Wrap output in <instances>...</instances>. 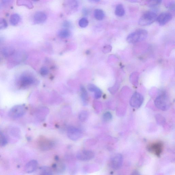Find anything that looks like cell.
Returning <instances> with one entry per match:
<instances>
[{"instance_id":"6da1fadb","label":"cell","mask_w":175,"mask_h":175,"mask_svg":"<svg viewBox=\"0 0 175 175\" xmlns=\"http://www.w3.org/2000/svg\"><path fill=\"white\" fill-rule=\"evenodd\" d=\"M148 35L147 31L144 29H139L128 35L127 41L129 43L134 44L144 41Z\"/></svg>"},{"instance_id":"7a4b0ae2","label":"cell","mask_w":175,"mask_h":175,"mask_svg":"<svg viewBox=\"0 0 175 175\" xmlns=\"http://www.w3.org/2000/svg\"><path fill=\"white\" fill-rule=\"evenodd\" d=\"M34 82L35 79L32 76L29 74L24 73L20 76L17 84L19 88L25 89L30 86Z\"/></svg>"},{"instance_id":"3957f363","label":"cell","mask_w":175,"mask_h":175,"mask_svg":"<svg viewBox=\"0 0 175 175\" xmlns=\"http://www.w3.org/2000/svg\"><path fill=\"white\" fill-rule=\"evenodd\" d=\"M157 18L155 13L151 11H147L140 17L139 21V24L142 26L150 25L156 21Z\"/></svg>"},{"instance_id":"277c9868","label":"cell","mask_w":175,"mask_h":175,"mask_svg":"<svg viewBox=\"0 0 175 175\" xmlns=\"http://www.w3.org/2000/svg\"><path fill=\"white\" fill-rule=\"evenodd\" d=\"M170 101L165 93L160 94L156 97L155 104L157 108L163 111L167 110L170 107Z\"/></svg>"},{"instance_id":"5b68a950","label":"cell","mask_w":175,"mask_h":175,"mask_svg":"<svg viewBox=\"0 0 175 175\" xmlns=\"http://www.w3.org/2000/svg\"><path fill=\"white\" fill-rule=\"evenodd\" d=\"M26 109L24 105H18L13 106L9 112V116L11 118L16 119L24 115Z\"/></svg>"},{"instance_id":"8992f818","label":"cell","mask_w":175,"mask_h":175,"mask_svg":"<svg viewBox=\"0 0 175 175\" xmlns=\"http://www.w3.org/2000/svg\"><path fill=\"white\" fill-rule=\"evenodd\" d=\"M144 97L142 94L138 93H136L132 96L130 100V104L131 107L133 108H139L142 105Z\"/></svg>"},{"instance_id":"52a82bcc","label":"cell","mask_w":175,"mask_h":175,"mask_svg":"<svg viewBox=\"0 0 175 175\" xmlns=\"http://www.w3.org/2000/svg\"><path fill=\"white\" fill-rule=\"evenodd\" d=\"M67 135L71 140H76L81 137L82 133L79 129L71 126L67 129Z\"/></svg>"},{"instance_id":"ba28073f","label":"cell","mask_w":175,"mask_h":175,"mask_svg":"<svg viewBox=\"0 0 175 175\" xmlns=\"http://www.w3.org/2000/svg\"><path fill=\"white\" fill-rule=\"evenodd\" d=\"M77 159L82 161H87L93 158L94 154L93 151L85 150L78 152L77 154Z\"/></svg>"},{"instance_id":"9c48e42d","label":"cell","mask_w":175,"mask_h":175,"mask_svg":"<svg viewBox=\"0 0 175 175\" xmlns=\"http://www.w3.org/2000/svg\"><path fill=\"white\" fill-rule=\"evenodd\" d=\"M123 157L122 154H117L112 157L111 161V167L113 169L117 170L122 166Z\"/></svg>"},{"instance_id":"30bf717a","label":"cell","mask_w":175,"mask_h":175,"mask_svg":"<svg viewBox=\"0 0 175 175\" xmlns=\"http://www.w3.org/2000/svg\"><path fill=\"white\" fill-rule=\"evenodd\" d=\"M172 17L173 16L171 13L168 12L163 13H161L159 16H157L156 20L160 25L163 26L170 21Z\"/></svg>"},{"instance_id":"8fae6325","label":"cell","mask_w":175,"mask_h":175,"mask_svg":"<svg viewBox=\"0 0 175 175\" xmlns=\"http://www.w3.org/2000/svg\"><path fill=\"white\" fill-rule=\"evenodd\" d=\"M47 16L43 12L39 11L34 15V22L35 24H41L44 22L47 19Z\"/></svg>"},{"instance_id":"7c38bea8","label":"cell","mask_w":175,"mask_h":175,"mask_svg":"<svg viewBox=\"0 0 175 175\" xmlns=\"http://www.w3.org/2000/svg\"><path fill=\"white\" fill-rule=\"evenodd\" d=\"M38 162L36 160H31L25 166V170L27 173H31L35 171L38 167Z\"/></svg>"},{"instance_id":"4fadbf2b","label":"cell","mask_w":175,"mask_h":175,"mask_svg":"<svg viewBox=\"0 0 175 175\" xmlns=\"http://www.w3.org/2000/svg\"><path fill=\"white\" fill-rule=\"evenodd\" d=\"M81 91V97L83 105H87L88 103V96L87 90L84 86L80 87Z\"/></svg>"},{"instance_id":"5bb4252c","label":"cell","mask_w":175,"mask_h":175,"mask_svg":"<svg viewBox=\"0 0 175 175\" xmlns=\"http://www.w3.org/2000/svg\"><path fill=\"white\" fill-rule=\"evenodd\" d=\"M162 145L160 143H154L151 146L150 150L155 154L159 155L161 153L162 149Z\"/></svg>"},{"instance_id":"9a60e30c","label":"cell","mask_w":175,"mask_h":175,"mask_svg":"<svg viewBox=\"0 0 175 175\" xmlns=\"http://www.w3.org/2000/svg\"><path fill=\"white\" fill-rule=\"evenodd\" d=\"M20 19V16L18 14H13L10 17V24L13 26H15L19 24Z\"/></svg>"},{"instance_id":"2e32d148","label":"cell","mask_w":175,"mask_h":175,"mask_svg":"<svg viewBox=\"0 0 175 175\" xmlns=\"http://www.w3.org/2000/svg\"><path fill=\"white\" fill-rule=\"evenodd\" d=\"M15 52V49L10 47H5L2 51V55L6 58L12 56Z\"/></svg>"},{"instance_id":"e0dca14e","label":"cell","mask_w":175,"mask_h":175,"mask_svg":"<svg viewBox=\"0 0 175 175\" xmlns=\"http://www.w3.org/2000/svg\"><path fill=\"white\" fill-rule=\"evenodd\" d=\"M115 13L116 15L120 17L124 15L125 10L122 5L120 4L117 5L115 8Z\"/></svg>"},{"instance_id":"ac0fdd59","label":"cell","mask_w":175,"mask_h":175,"mask_svg":"<svg viewBox=\"0 0 175 175\" xmlns=\"http://www.w3.org/2000/svg\"><path fill=\"white\" fill-rule=\"evenodd\" d=\"M94 16L95 18L99 20H101L104 19L105 14L102 10L100 9H97L94 12Z\"/></svg>"},{"instance_id":"d6986e66","label":"cell","mask_w":175,"mask_h":175,"mask_svg":"<svg viewBox=\"0 0 175 175\" xmlns=\"http://www.w3.org/2000/svg\"><path fill=\"white\" fill-rule=\"evenodd\" d=\"M17 5L19 6H24L29 9L33 8V5L30 1H18L17 2Z\"/></svg>"},{"instance_id":"ffe728a7","label":"cell","mask_w":175,"mask_h":175,"mask_svg":"<svg viewBox=\"0 0 175 175\" xmlns=\"http://www.w3.org/2000/svg\"><path fill=\"white\" fill-rule=\"evenodd\" d=\"M88 113L86 111H82L80 112L79 115V119L80 121L85 122L88 119Z\"/></svg>"},{"instance_id":"44dd1931","label":"cell","mask_w":175,"mask_h":175,"mask_svg":"<svg viewBox=\"0 0 175 175\" xmlns=\"http://www.w3.org/2000/svg\"><path fill=\"white\" fill-rule=\"evenodd\" d=\"M71 35L70 31L67 29H64L59 31V35L62 38H67Z\"/></svg>"},{"instance_id":"7402d4cb","label":"cell","mask_w":175,"mask_h":175,"mask_svg":"<svg viewBox=\"0 0 175 175\" xmlns=\"http://www.w3.org/2000/svg\"><path fill=\"white\" fill-rule=\"evenodd\" d=\"M53 143L49 140H45L41 143L42 148L44 150H48L52 147Z\"/></svg>"},{"instance_id":"603a6c76","label":"cell","mask_w":175,"mask_h":175,"mask_svg":"<svg viewBox=\"0 0 175 175\" xmlns=\"http://www.w3.org/2000/svg\"><path fill=\"white\" fill-rule=\"evenodd\" d=\"M39 175H53L51 169L48 167H43L41 169Z\"/></svg>"},{"instance_id":"cb8c5ba5","label":"cell","mask_w":175,"mask_h":175,"mask_svg":"<svg viewBox=\"0 0 175 175\" xmlns=\"http://www.w3.org/2000/svg\"><path fill=\"white\" fill-rule=\"evenodd\" d=\"M7 140L5 135L0 132V146H5L7 144Z\"/></svg>"},{"instance_id":"d4e9b609","label":"cell","mask_w":175,"mask_h":175,"mask_svg":"<svg viewBox=\"0 0 175 175\" xmlns=\"http://www.w3.org/2000/svg\"><path fill=\"white\" fill-rule=\"evenodd\" d=\"M7 22L5 19L0 18V30H4L8 27Z\"/></svg>"},{"instance_id":"484cf974","label":"cell","mask_w":175,"mask_h":175,"mask_svg":"<svg viewBox=\"0 0 175 175\" xmlns=\"http://www.w3.org/2000/svg\"><path fill=\"white\" fill-rule=\"evenodd\" d=\"M162 2V1L160 0L157 1H150L148 2L147 3L148 6L150 7H154L159 5Z\"/></svg>"},{"instance_id":"4316f807","label":"cell","mask_w":175,"mask_h":175,"mask_svg":"<svg viewBox=\"0 0 175 175\" xmlns=\"http://www.w3.org/2000/svg\"><path fill=\"white\" fill-rule=\"evenodd\" d=\"M88 21L86 18H83L80 20L79 24L82 28L86 27L88 24Z\"/></svg>"},{"instance_id":"83f0119b","label":"cell","mask_w":175,"mask_h":175,"mask_svg":"<svg viewBox=\"0 0 175 175\" xmlns=\"http://www.w3.org/2000/svg\"><path fill=\"white\" fill-rule=\"evenodd\" d=\"M112 117V116L111 114L108 112L104 113L103 116V118L106 121H109L111 119Z\"/></svg>"},{"instance_id":"f1b7e54d","label":"cell","mask_w":175,"mask_h":175,"mask_svg":"<svg viewBox=\"0 0 175 175\" xmlns=\"http://www.w3.org/2000/svg\"><path fill=\"white\" fill-rule=\"evenodd\" d=\"M40 73L42 76L46 75L48 73V69L46 67H43L41 69Z\"/></svg>"},{"instance_id":"f546056e","label":"cell","mask_w":175,"mask_h":175,"mask_svg":"<svg viewBox=\"0 0 175 175\" xmlns=\"http://www.w3.org/2000/svg\"><path fill=\"white\" fill-rule=\"evenodd\" d=\"M88 90L92 92H95L97 89L98 88L96 86L93 84H90L88 85Z\"/></svg>"},{"instance_id":"4dcf8cb0","label":"cell","mask_w":175,"mask_h":175,"mask_svg":"<svg viewBox=\"0 0 175 175\" xmlns=\"http://www.w3.org/2000/svg\"><path fill=\"white\" fill-rule=\"evenodd\" d=\"M94 93H95L94 97L96 99H99L101 97L102 91L99 88H97Z\"/></svg>"},{"instance_id":"1f68e13d","label":"cell","mask_w":175,"mask_h":175,"mask_svg":"<svg viewBox=\"0 0 175 175\" xmlns=\"http://www.w3.org/2000/svg\"><path fill=\"white\" fill-rule=\"evenodd\" d=\"M167 8L171 10H174L175 8L174 3L173 2H170L167 5Z\"/></svg>"},{"instance_id":"d6a6232c","label":"cell","mask_w":175,"mask_h":175,"mask_svg":"<svg viewBox=\"0 0 175 175\" xmlns=\"http://www.w3.org/2000/svg\"><path fill=\"white\" fill-rule=\"evenodd\" d=\"M64 27H68L70 26V24L68 22H66L64 23Z\"/></svg>"},{"instance_id":"836d02e7","label":"cell","mask_w":175,"mask_h":175,"mask_svg":"<svg viewBox=\"0 0 175 175\" xmlns=\"http://www.w3.org/2000/svg\"><path fill=\"white\" fill-rule=\"evenodd\" d=\"M131 175H141L139 173V172L137 171H134L133 173H132Z\"/></svg>"},{"instance_id":"e575fe53","label":"cell","mask_w":175,"mask_h":175,"mask_svg":"<svg viewBox=\"0 0 175 175\" xmlns=\"http://www.w3.org/2000/svg\"><path fill=\"white\" fill-rule=\"evenodd\" d=\"M3 41V38H1V37H0V43H1Z\"/></svg>"}]
</instances>
